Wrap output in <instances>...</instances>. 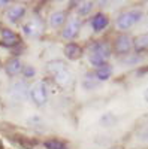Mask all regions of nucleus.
Listing matches in <instances>:
<instances>
[{
    "instance_id": "nucleus-1",
    "label": "nucleus",
    "mask_w": 148,
    "mask_h": 149,
    "mask_svg": "<svg viewBox=\"0 0 148 149\" xmlns=\"http://www.w3.org/2000/svg\"><path fill=\"white\" fill-rule=\"evenodd\" d=\"M111 57V46L106 42H94L88 48V61L96 66L100 67L106 64V61Z\"/></svg>"
},
{
    "instance_id": "nucleus-2",
    "label": "nucleus",
    "mask_w": 148,
    "mask_h": 149,
    "mask_svg": "<svg viewBox=\"0 0 148 149\" xmlns=\"http://www.w3.org/2000/svg\"><path fill=\"white\" fill-rule=\"evenodd\" d=\"M48 72L54 76L55 82L60 86H69L72 84V76L70 72L67 70V67L65 66L63 61L60 60H53L48 63Z\"/></svg>"
},
{
    "instance_id": "nucleus-3",
    "label": "nucleus",
    "mask_w": 148,
    "mask_h": 149,
    "mask_svg": "<svg viewBox=\"0 0 148 149\" xmlns=\"http://www.w3.org/2000/svg\"><path fill=\"white\" fill-rule=\"evenodd\" d=\"M144 14L141 9H130V10H126L117 18V27L121 29V30H126V29H130L132 26L138 24L141 19H142Z\"/></svg>"
},
{
    "instance_id": "nucleus-4",
    "label": "nucleus",
    "mask_w": 148,
    "mask_h": 149,
    "mask_svg": "<svg viewBox=\"0 0 148 149\" xmlns=\"http://www.w3.org/2000/svg\"><path fill=\"white\" fill-rule=\"evenodd\" d=\"M30 97L38 106L45 104L46 100H48V91H46L45 84L43 82H36L30 90Z\"/></svg>"
},
{
    "instance_id": "nucleus-5",
    "label": "nucleus",
    "mask_w": 148,
    "mask_h": 149,
    "mask_svg": "<svg viewBox=\"0 0 148 149\" xmlns=\"http://www.w3.org/2000/svg\"><path fill=\"white\" fill-rule=\"evenodd\" d=\"M11 97L14 98L15 102H22L26 100L27 95H29V90H27V84L24 81H18L14 85L11 86V91H9Z\"/></svg>"
},
{
    "instance_id": "nucleus-6",
    "label": "nucleus",
    "mask_w": 148,
    "mask_h": 149,
    "mask_svg": "<svg viewBox=\"0 0 148 149\" xmlns=\"http://www.w3.org/2000/svg\"><path fill=\"white\" fill-rule=\"evenodd\" d=\"M79 29H81L79 19L78 18H73V19H70L65 26L63 31H61V36H63L65 39H73V37H76V34L79 33Z\"/></svg>"
},
{
    "instance_id": "nucleus-7",
    "label": "nucleus",
    "mask_w": 148,
    "mask_h": 149,
    "mask_svg": "<svg viewBox=\"0 0 148 149\" xmlns=\"http://www.w3.org/2000/svg\"><path fill=\"white\" fill-rule=\"evenodd\" d=\"M133 46V40H132V37L129 34H121L117 37V40H115V51L118 54H126L129 52L130 49Z\"/></svg>"
},
{
    "instance_id": "nucleus-8",
    "label": "nucleus",
    "mask_w": 148,
    "mask_h": 149,
    "mask_svg": "<svg viewBox=\"0 0 148 149\" xmlns=\"http://www.w3.org/2000/svg\"><path fill=\"white\" fill-rule=\"evenodd\" d=\"M65 55L69 60H78L82 55V49L78 43H67L65 46Z\"/></svg>"
},
{
    "instance_id": "nucleus-9",
    "label": "nucleus",
    "mask_w": 148,
    "mask_h": 149,
    "mask_svg": "<svg viewBox=\"0 0 148 149\" xmlns=\"http://www.w3.org/2000/svg\"><path fill=\"white\" fill-rule=\"evenodd\" d=\"M108 22H109V19H108V17L105 14H97L91 19V27H93L94 31H100V30H103L108 26Z\"/></svg>"
},
{
    "instance_id": "nucleus-10",
    "label": "nucleus",
    "mask_w": 148,
    "mask_h": 149,
    "mask_svg": "<svg viewBox=\"0 0 148 149\" xmlns=\"http://www.w3.org/2000/svg\"><path fill=\"white\" fill-rule=\"evenodd\" d=\"M22 63L18 60V58H12L8 61V64H6V72L8 74H11V76H17V74L20 72H22Z\"/></svg>"
},
{
    "instance_id": "nucleus-11",
    "label": "nucleus",
    "mask_w": 148,
    "mask_h": 149,
    "mask_svg": "<svg viewBox=\"0 0 148 149\" xmlns=\"http://www.w3.org/2000/svg\"><path fill=\"white\" fill-rule=\"evenodd\" d=\"M111 74H112V67H111L109 64H103V66H100V67L96 69L94 76H96V79H99V81H106V79H109Z\"/></svg>"
},
{
    "instance_id": "nucleus-12",
    "label": "nucleus",
    "mask_w": 148,
    "mask_h": 149,
    "mask_svg": "<svg viewBox=\"0 0 148 149\" xmlns=\"http://www.w3.org/2000/svg\"><path fill=\"white\" fill-rule=\"evenodd\" d=\"M2 40H3L5 45L12 46V45H15L18 42V36L12 30H9V29H3L2 30Z\"/></svg>"
},
{
    "instance_id": "nucleus-13",
    "label": "nucleus",
    "mask_w": 148,
    "mask_h": 149,
    "mask_svg": "<svg viewBox=\"0 0 148 149\" xmlns=\"http://www.w3.org/2000/svg\"><path fill=\"white\" fill-rule=\"evenodd\" d=\"M26 14V8L21 6V5H17V6H12L9 10H8V18L11 21H17L20 18H22V15Z\"/></svg>"
},
{
    "instance_id": "nucleus-14",
    "label": "nucleus",
    "mask_w": 148,
    "mask_h": 149,
    "mask_svg": "<svg viewBox=\"0 0 148 149\" xmlns=\"http://www.w3.org/2000/svg\"><path fill=\"white\" fill-rule=\"evenodd\" d=\"M65 21H66V14H65V12H61V10L54 12V14L49 17V22H51L53 27H60Z\"/></svg>"
},
{
    "instance_id": "nucleus-15",
    "label": "nucleus",
    "mask_w": 148,
    "mask_h": 149,
    "mask_svg": "<svg viewBox=\"0 0 148 149\" xmlns=\"http://www.w3.org/2000/svg\"><path fill=\"white\" fill-rule=\"evenodd\" d=\"M133 46L136 51H145V49H148V34L136 37V40L133 42Z\"/></svg>"
},
{
    "instance_id": "nucleus-16",
    "label": "nucleus",
    "mask_w": 148,
    "mask_h": 149,
    "mask_svg": "<svg viewBox=\"0 0 148 149\" xmlns=\"http://www.w3.org/2000/svg\"><path fill=\"white\" fill-rule=\"evenodd\" d=\"M45 148L46 149H69L63 142H60V140H46L45 142Z\"/></svg>"
},
{
    "instance_id": "nucleus-17",
    "label": "nucleus",
    "mask_w": 148,
    "mask_h": 149,
    "mask_svg": "<svg viewBox=\"0 0 148 149\" xmlns=\"http://www.w3.org/2000/svg\"><path fill=\"white\" fill-rule=\"evenodd\" d=\"M38 31H39V27H38V24H36V21L29 22V24H26V26H24V33L29 34V36L38 34Z\"/></svg>"
},
{
    "instance_id": "nucleus-18",
    "label": "nucleus",
    "mask_w": 148,
    "mask_h": 149,
    "mask_svg": "<svg viewBox=\"0 0 148 149\" xmlns=\"http://www.w3.org/2000/svg\"><path fill=\"white\" fill-rule=\"evenodd\" d=\"M91 9H93V3H91V2H84V3H81V6H78L79 15H87V14H90Z\"/></svg>"
},
{
    "instance_id": "nucleus-19",
    "label": "nucleus",
    "mask_w": 148,
    "mask_h": 149,
    "mask_svg": "<svg viewBox=\"0 0 148 149\" xmlns=\"http://www.w3.org/2000/svg\"><path fill=\"white\" fill-rule=\"evenodd\" d=\"M22 70H24V74H26V78H32L33 74H34V69H33L32 66H26Z\"/></svg>"
},
{
    "instance_id": "nucleus-20",
    "label": "nucleus",
    "mask_w": 148,
    "mask_h": 149,
    "mask_svg": "<svg viewBox=\"0 0 148 149\" xmlns=\"http://www.w3.org/2000/svg\"><path fill=\"white\" fill-rule=\"evenodd\" d=\"M144 98H145V102H148V88H147L145 93H144Z\"/></svg>"
},
{
    "instance_id": "nucleus-21",
    "label": "nucleus",
    "mask_w": 148,
    "mask_h": 149,
    "mask_svg": "<svg viewBox=\"0 0 148 149\" xmlns=\"http://www.w3.org/2000/svg\"><path fill=\"white\" fill-rule=\"evenodd\" d=\"M5 5H8L6 0H0V6H5Z\"/></svg>"
}]
</instances>
